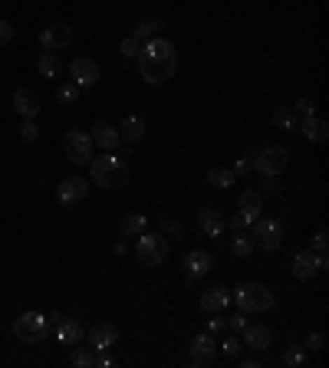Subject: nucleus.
<instances>
[{"mask_svg": "<svg viewBox=\"0 0 329 368\" xmlns=\"http://www.w3.org/2000/svg\"><path fill=\"white\" fill-rule=\"evenodd\" d=\"M40 108H43V99L36 96L33 89L20 86L17 92H13V112H17L20 119H36V115H40Z\"/></svg>", "mask_w": 329, "mask_h": 368, "instance_id": "4468645a", "label": "nucleus"}, {"mask_svg": "<svg viewBox=\"0 0 329 368\" xmlns=\"http://www.w3.org/2000/svg\"><path fill=\"white\" fill-rule=\"evenodd\" d=\"M129 155H115V152H106V155H92V162H89V178L92 184L99 187H119V184L129 181V162H125Z\"/></svg>", "mask_w": 329, "mask_h": 368, "instance_id": "f03ea898", "label": "nucleus"}, {"mask_svg": "<svg viewBox=\"0 0 329 368\" xmlns=\"http://www.w3.org/2000/svg\"><path fill=\"white\" fill-rule=\"evenodd\" d=\"M139 50H142V40H135V36H125L119 46V53L129 59V56H139Z\"/></svg>", "mask_w": 329, "mask_h": 368, "instance_id": "c9c22d12", "label": "nucleus"}, {"mask_svg": "<svg viewBox=\"0 0 329 368\" xmlns=\"http://www.w3.org/2000/svg\"><path fill=\"white\" fill-rule=\"evenodd\" d=\"M214 358H218V339L211 336V332H201V336L191 339V365L208 368Z\"/></svg>", "mask_w": 329, "mask_h": 368, "instance_id": "9b49d317", "label": "nucleus"}, {"mask_svg": "<svg viewBox=\"0 0 329 368\" xmlns=\"http://www.w3.org/2000/svg\"><path fill=\"white\" fill-rule=\"evenodd\" d=\"M36 69H40V76L43 79H56L59 76V69H63V63H59V56L56 53H40V59H36Z\"/></svg>", "mask_w": 329, "mask_h": 368, "instance_id": "b1692460", "label": "nucleus"}, {"mask_svg": "<svg viewBox=\"0 0 329 368\" xmlns=\"http://www.w3.org/2000/svg\"><path fill=\"white\" fill-rule=\"evenodd\" d=\"M20 139H23V141H36V139H40V129H36V122H33V119H23Z\"/></svg>", "mask_w": 329, "mask_h": 368, "instance_id": "4c0bfd02", "label": "nucleus"}, {"mask_svg": "<svg viewBox=\"0 0 329 368\" xmlns=\"http://www.w3.org/2000/svg\"><path fill=\"white\" fill-rule=\"evenodd\" d=\"M303 362H307V352H303V348H286L284 352V365L296 368V365H303Z\"/></svg>", "mask_w": 329, "mask_h": 368, "instance_id": "f704fd0d", "label": "nucleus"}, {"mask_svg": "<svg viewBox=\"0 0 329 368\" xmlns=\"http://www.w3.org/2000/svg\"><path fill=\"white\" fill-rule=\"evenodd\" d=\"M230 253H234V257H241V260H247V257L253 253V237H251V234L237 230V237L230 240Z\"/></svg>", "mask_w": 329, "mask_h": 368, "instance_id": "cd10ccee", "label": "nucleus"}, {"mask_svg": "<svg viewBox=\"0 0 329 368\" xmlns=\"http://www.w3.org/2000/svg\"><path fill=\"white\" fill-rule=\"evenodd\" d=\"M323 346H326V336H323V332H309L307 336V352H319Z\"/></svg>", "mask_w": 329, "mask_h": 368, "instance_id": "79ce46f5", "label": "nucleus"}, {"mask_svg": "<svg viewBox=\"0 0 329 368\" xmlns=\"http://www.w3.org/2000/svg\"><path fill=\"white\" fill-rule=\"evenodd\" d=\"M211 267H214V257H211L208 250H191V253L185 257V273H188V280L208 276Z\"/></svg>", "mask_w": 329, "mask_h": 368, "instance_id": "a211bd4d", "label": "nucleus"}, {"mask_svg": "<svg viewBox=\"0 0 329 368\" xmlns=\"http://www.w3.org/2000/svg\"><path fill=\"white\" fill-rule=\"evenodd\" d=\"M234 181H237V174L230 171V168H208V184L211 187H230Z\"/></svg>", "mask_w": 329, "mask_h": 368, "instance_id": "c85d7f7f", "label": "nucleus"}, {"mask_svg": "<svg viewBox=\"0 0 329 368\" xmlns=\"http://www.w3.org/2000/svg\"><path fill=\"white\" fill-rule=\"evenodd\" d=\"M290 162V152H286L284 145H267L260 152H253V171L260 174H280Z\"/></svg>", "mask_w": 329, "mask_h": 368, "instance_id": "1a4fd4ad", "label": "nucleus"}, {"mask_svg": "<svg viewBox=\"0 0 329 368\" xmlns=\"http://www.w3.org/2000/svg\"><path fill=\"white\" fill-rule=\"evenodd\" d=\"M142 230H148V220H145V214L122 217V237H139Z\"/></svg>", "mask_w": 329, "mask_h": 368, "instance_id": "bb28decb", "label": "nucleus"}, {"mask_svg": "<svg viewBox=\"0 0 329 368\" xmlns=\"http://www.w3.org/2000/svg\"><path fill=\"white\" fill-rule=\"evenodd\" d=\"M139 73L148 86H164L168 79L178 73V53L172 40H162V36H152L145 40L142 50H139Z\"/></svg>", "mask_w": 329, "mask_h": 368, "instance_id": "f257e3e1", "label": "nucleus"}, {"mask_svg": "<svg viewBox=\"0 0 329 368\" xmlns=\"http://www.w3.org/2000/svg\"><path fill=\"white\" fill-rule=\"evenodd\" d=\"M69 362H73L76 368H92L96 365V352H92V348H83V346H73Z\"/></svg>", "mask_w": 329, "mask_h": 368, "instance_id": "c756f323", "label": "nucleus"}, {"mask_svg": "<svg viewBox=\"0 0 329 368\" xmlns=\"http://www.w3.org/2000/svg\"><path fill=\"white\" fill-rule=\"evenodd\" d=\"M13 336L20 339L23 346H40L46 336H50V323H46L43 313H23L13 319Z\"/></svg>", "mask_w": 329, "mask_h": 368, "instance_id": "20e7f679", "label": "nucleus"}, {"mask_svg": "<svg viewBox=\"0 0 329 368\" xmlns=\"http://www.w3.org/2000/svg\"><path fill=\"white\" fill-rule=\"evenodd\" d=\"M69 79H73L79 89H92L99 83V63L89 59V56H76V59L69 63Z\"/></svg>", "mask_w": 329, "mask_h": 368, "instance_id": "f8f14e48", "label": "nucleus"}, {"mask_svg": "<svg viewBox=\"0 0 329 368\" xmlns=\"http://www.w3.org/2000/svg\"><path fill=\"white\" fill-rule=\"evenodd\" d=\"M79 92H83V89H79L76 83H63V86L56 89V99H59L63 106H73V102L79 99Z\"/></svg>", "mask_w": 329, "mask_h": 368, "instance_id": "7c9ffc66", "label": "nucleus"}, {"mask_svg": "<svg viewBox=\"0 0 329 368\" xmlns=\"http://www.w3.org/2000/svg\"><path fill=\"white\" fill-rule=\"evenodd\" d=\"M303 139L313 141V145H323V141L329 139V122L326 119H316V115L303 119Z\"/></svg>", "mask_w": 329, "mask_h": 368, "instance_id": "5701e85b", "label": "nucleus"}, {"mask_svg": "<svg viewBox=\"0 0 329 368\" xmlns=\"http://www.w3.org/2000/svg\"><path fill=\"white\" fill-rule=\"evenodd\" d=\"M92 141H96L99 148H106V152H115L122 145L119 129H115L112 122H96V125H92Z\"/></svg>", "mask_w": 329, "mask_h": 368, "instance_id": "aec40b11", "label": "nucleus"}, {"mask_svg": "<svg viewBox=\"0 0 329 368\" xmlns=\"http://www.w3.org/2000/svg\"><path fill=\"white\" fill-rule=\"evenodd\" d=\"M253 247H260L263 253H276L284 247V220L276 217H257L253 220Z\"/></svg>", "mask_w": 329, "mask_h": 368, "instance_id": "39448f33", "label": "nucleus"}, {"mask_svg": "<svg viewBox=\"0 0 329 368\" xmlns=\"http://www.w3.org/2000/svg\"><path fill=\"white\" fill-rule=\"evenodd\" d=\"M164 257H168V240L162 234H148L142 230L139 234V243H135V260L142 267H162Z\"/></svg>", "mask_w": 329, "mask_h": 368, "instance_id": "423d86ee", "label": "nucleus"}, {"mask_svg": "<svg viewBox=\"0 0 329 368\" xmlns=\"http://www.w3.org/2000/svg\"><path fill=\"white\" fill-rule=\"evenodd\" d=\"M63 152L66 158L73 164H89L92 162V155H96V141H92V135L83 129H69L63 135Z\"/></svg>", "mask_w": 329, "mask_h": 368, "instance_id": "0eeeda50", "label": "nucleus"}, {"mask_svg": "<svg viewBox=\"0 0 329 368\" xmlns=\"http://www.w3.org/2000/svg\"><path fill=\"white\" fill-rule=\"evenodd\" d=\"M270 122H274V129H293V112H286V108H276V112H274V115H270Z\"/></svg>", "mask_w": 329, "mask_h": 368, "instance_id": "2f4dec72", "label": "nucleus"}, {"mask_svg": "<svg viewBox=\"0 0 329 368\" xmlns=\"http://www.w3.org/2000/svg\"><path fill=\"white\" fill-rule=\"evenodd\" d=\"M158 30H162V20H158V17H142V20L135 23V33H132V36L145 43V40H152Z\"/></svg>", "mask_w": 329, "mask_h": 368, "instance_id": "a878e982", "label": "nucleus"}, {"mask_svg": "<svg viewBox=\"0 0 329 368\" xmlns=\"http://www.w3.org/2000/svg\"><path fill=\"white\" fill-rule=\"evenodd\" d=\"M220 352H224V355L227 358H237V352H241V339H234V336H227L224 339V342H220Z\"/></svg>", "mask_w": 329, "mask_h": 368, "instance_id": "58836bf2", "label": "nucleus"}, {"mask_svg": "<svg viewBox=\"0 0 329 368\" xmlns=\"http://www.w3.org/2000/svg\"><path fill=\"white\" fill-rule=\"evenodd\" d=\"M13 36H17V30H13L10 20H0V46H10Z\"/></svg>", "mask_w": 329, "mask_h": 368, "instance_id": "ea45409f", "label": "nucleus"}, {"mask_svg": "<svg viewBox=\"0 0 329 368\" xmlns=\"http://www.w3.org/2000/svg\"><path fill=\"white\" fill-rule=\"evenodd\" d=\"M162 230L168 234V237H185V224H181V220H175V217H164Z\"/></svg>", "mask_w": 329, "mask_h": 368, "instance_id": "72a5a7b5", "label": "nucleus"}, {"mask_svg": "<svg viewBox=\"0 0 329 368\" xmlns=\"http://www.w3.org/2000/svg\"><path fill=\"white\" fill-rule=\"evenodd\" d=\"M56 332V339H59V342H63V346H79V342H83V339H86V329H83V325L76 323V319H63V323L56 325L53 329Z\"/></svg>", "mask_w": 329, "mask_h": 368, "instance_id": "4be33fe9", "label": "nucleus"}, {"mask_svg": "<svg viewBox=\"0 0 329 368\" xmlns=\"http://www.w3.org/2000/svg\"><path fill=\"white\" fill-rule=\"evenodd\" d=\"M197 224H201V230H204L208 237L220 240L224 230H227V217L220 214L218 207H201V211H197Z\"/></svg>", "mask_w": 329, "mask_h": 368, "instance_id": "dca6fc26", "label": "nucleus"}, {"mask_svg": "<svg viewBox=\"0 0 329 368\" xmlns=\"http://www.w3.org/2000/svg\"><path fill=\"white\" fill-rule=\"evenodd\" d=\"M253 220H257L253 214H247V211H237V214L227 220V227H230V230H244V227H251Z\"/></svg>", "mask_w": 329, "mask_h": 368, "instance_id": "473e14b6", "label": "nucleus"}, {"mask_svg": "<svg viewBox=\"0 0 329 368\" xmlns=\"http://www.w3.org/2000/svg\"><path fill=\"white\" fill-rule=\"evenodd\" d=\"M208 332H211V336H220V332H227V323L220 319V313H214V319L208 323Z\"/></svg>", "mask_w": 329, "mask_h": 368, "instance_id": "49530a36", "label": "nucleus"}, {"mask_svg": "<svg viewBox=\"0 0 329 368\" xmlns=\"http://www.w3.org/2000/svg\"><path fill=\"white\" fill-rule=\"evenodd\" d=\"M234 303H237V309L247 316L253 313H270L276 306V296L270 286H263V283H241L237 290H234Z\"/></svg>", "mask_w": 329, "mask_h": 368, "instance_id": "7ed1b4c3", "label": "nucleus"}, {"mask_svg": "<svg viewBox=\"0 0 329 368\" xmlns=\"http://www.w3.org/2000/svg\"><path fill=\"white\" fill-rule=\"evenodd\" d=\"M145 132H148V125H145L142 115H125L119 125V139L125 141V145H139V141L145 139Z\"/></svg>", "mask_w": 329, "mask_h": 368, "instance_id": "412c9836", "label": "nucleus"}, {"mask_svg": "<svg viewBox=\"0 0 329 368\" xmlns=\"http://www.w3.org/2000/svg\"><path fill=\"white\" fill-rule=\"evenodd\" d=\"M237 204H241V211H247V214H253V217H260V211H263V194L260 191H241V197H237Z\"/></svg>", "mask_w": 329, "mask_h": 368, "instance_id": "393cba45", "label": "nucleus"}, {"mask_svg": "<svg viewBox=\"0 0 329 368\" xmlns=\"http://www.w3.org/2000/svg\"><path fill=\"white\" fill-rule=\"evenodd\" d=\"M86 342H89L92 352H106V348H112L115 342H119V329H115L112 323H96L92 329H89Z\"/></svg>", "mask_w": 329, "mask_h": 368, "instance_id": "2eb2a0df", "label": "nucleus"}, {"mask_svg": "<svg viewBox=\"0 0 329 368\" xmlns=\"http://www.w3.org/2000/svg\"><path fill=\"white\" fill-rule=\"evenodd\" d=\"M313 99H300V102H296V115H300V119H309V115H316V112H313Z\"/></svg>", "mask_w": 329, "mask_h": 368, "instance_id": "37998d69", "label": "nucleus"}, {"mask_svg": "<svg viewBox=\"0 0 329 368\" xmlns=\"http://www.w3.org/2000/svg\"><path fill=\"white\" fill-rule=\"evenodd\" d=\"M230 306V290L227 286H211V290H204L201 292V309H204V313H224V309H227Z\"/></svg>", "mask_w": 329, "mask_h": 368, "instance_id": "6ab92c4d", "label": "nucleus"}, {"mask_svg": "<svg viewBox=\"0 0 329 368\" xmlns=\"http://www.w3.org/2000/svg\"><path fill=\"white\" fill-rule=\"evenodd\" d=\"M69 43H73V27H66V23H53V27L40 30V46L46 53H59Z\"/></svg>", "mask_w": 329, "mask_h": 368, "instance_id": "ddd939ff", "label": "nucleus"}, {"mask_svg": "<svg viewBox=\"0 0 329 368\" xmlns=\"http://www.w3.org/2000/svg\"><path fill=\"white\" fill-rule=\"evenodd\" d=\"M63 319H66L63 313H50V316H46V323H50V332H53V329H56L59 323H63Z\"/></svg>", "mask_w": 329, "mask_h": 368, "instance_id": "de8ad7c7", "label": "nucleus"}, {"mask_svg": "<svg viewBox=\"0 0 329 368\" xmlns=\"http://www.w3.org/2000/svg\"><path fill=\"white\" fill-rule=\"evenodd\" d=\"M270 342H274V332H270L267 325H260V323H247V325H244V346H251L253 352H267Z\"/></svg>", "mask_w": 329, "mask_h": 368, "instance_id": "f3484780", "label": "nucleus"}, {"mask_svg": "<svg viewBox=\"0 0 329 368\" xmlns=\"http://www.w3.org/2000/svg\"><path fill=\"white\" fill-rule=\"evenodd\" d=\"M253 171V152H247L244 158H237V168H234V174H251Z\"/></svg>", "mask_w": 329, "mask_h": 368, "instance_id": "c03bdc74", "label": "nucleus"}, {"mask_svg": "<svg viewBox=\"0 0 329 368\" xmlns=\"http://www.w3.org/2000/svg\"><path fill=\"white\" fill-rule=\"evenodd\" d=\"M224 323H227V332H244V325H247V313L230 316V319H224Z\"/></svg>", "mask_w": 329, "mask_h": 368, "instance_id": "a18cd8bd", "label": "nucleus"}, {"mask_svg": "<svg viewBox=\"0 0 329 368\" xmlns=\"http://www.w3.org/2000/svg\"><path fill=\"white\" fill-rule=\"evenodd\" d=\"M86 194H89V178H83V174L66 178V181H59V187H56V201L63 207H73V204H79V201H86Z\"/></svg>", "mask_w": 329, "mask_h": 368, "instance_id": "9d476101", "label": "nucleus"}, {"mask_svg": "<svg viewBox=\"0 0 329 368\" xmlns=\"http://www.w3.org/2000/svg\"><path fill=\"white\" fill-rule=\"evenodd\" d=\"M276 191H280V174H263L260 194H276Z\"/></svg>", "mask_w": 329, "mask_h": 368, "instance_id": "e433bc0d", "label": "nucleus"}, {"mask_svg": "<svg viewBox=\"0 0 329 368\" xmlns=\"http://www.w3.org/2000/svg\"><path fill=\"white\" fill-rule=\"evenodd\" d=\"M326 247H329V234H326V227H319L316 234H313V250H316V253H326Z\"/></svg>", "mask_w": 329, "mask_h": 368, "instance_id": "a19ab883", "label": "nucleus"}, {"mask_svg": "<svg viewBox=\"0 0 329 368\" xmlns=\"http://www.w3.org/2000/svg\"><path fill=\"white\" fill-rule=\"evenodd\" d=\"M329 270V257L326 253H316V250H300L293 257V276L300 283H309L316 273Z\"/></svg>", "mask_w": 329, "mask_h": 368, "instance_id": "6e6552de", "label": "nucleus"}]
</instances>
